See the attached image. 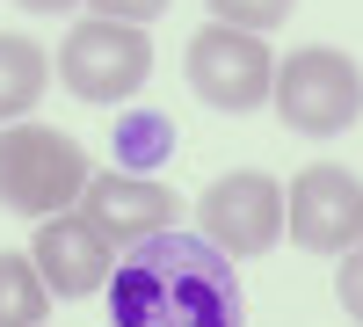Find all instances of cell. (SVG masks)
<instances>
[{"label":"cell","instance_id":"2","mask_svg":"<svg viewBox=\"0 0 363 327\" xmlns=\"http://www.w3.org/2000/svg\"><path fill=\"white\" fill-rule=\"evenodd\" d=\"M87 189V153L80 138L51 124H0V204L22 218H58Z\"/></svg>","mask_w":363,"mask_h":327},{"label":"cell","instance_id":"9","mask_svg":"<svg viewBox=\"0 0 363 327\" xmlns=\"http://www.w3.org/2000/svg\"><path fill=\"white\" fill-rule=\"evenodd\" d=\"M29 262H37V277L51 284V299H87V291H102L109 270H116V248L102 226H87L80 211H58L37 226V248H29Z\"/></svg>","mask_w":363,"mask_h":327},{"label":"cell","instance_id":"4","mask_svg":"<svg viewBox=\"0 0 363 327\" xmlns=\"http://www.w3.org/2000/svg\"><path fill=\"white\" fill-rule=\"evenodd\" d=\"M58 80L73 87L80 102H131L145 80H153V37L138 22H80L66 44H58Z\"/></svg>","mask_w":363,"mask_h":327},{"label":"cell","instance_id":"8","mask_svg":"<svg viewBox=\"0 0 363 327\" xmlns=\"http://www.w3.org/2000/svg\"><path fill=\"white\" fill-rule=\"evenodd\" d=\"M80 218L102 226L109 248H131V240H153V233L182 226V204H174L167 182H153V174H87Z\"/></svg>","mask_w":363,"mask_h":327},{"label":"cell","instance_id":"13","mask_svg":"<svg viewBox=\"0 0 363 327\" xmlns=\"http://www.w3.org/2000/svg\"><path fill=\"white\" fill-rule=\"evenodd\" d=\"M335 299H342L349 320H363V248L342 255V270H335Z\"/></svg>","mask_w":363,"mask_h":327},{"label":"cell","instance_id":"15","mask_svg":"<svg viewBox=\"0 0 363 327\" xmlns=\"http://www.w3.org/2000/svg\"><path fill=\"white\" fill-rule=\"evenodd\" d=\"M22 8H37V15H58V8H73V0H22Z\"/></svg>","mask_w":363,"mask_h":327},{"label":"cell","instance_id":"1","mask_svg":"<svg viewBox=\"0 0 363 327\" xmlns=\"http://www.w3.org/2000/svg\"><path fill=\"white\" fill-rule=\"evenodd\" d=\"M109 327H247L233 255L182 226L131 240L109 270Z\"/></svg>","mask_w":363,"mask_h":327},{"label":"cell","instance_id":"10","mask_svg":"<svg viewBox=\"0 0 363 327\" xmlns=\"http://www.w3.org/2000/svg\"><path fill=\"white\" fill-rule=\"evenodd\" d=\"M44 80H51L44 44H29V37H15V29H0V124H22V116L44 102Z\"/></svg>","mask_w":363,"mask_h":327},{"label":"cell","instance_id":"3","mask_svg":"<svg viewBox=\"0 0 363 327\" xmlns=\"http://www.w3.org/2000/svg\"><path fill=\"white\" fill-rule=\"evenodd\" d=\"M269 102L291 131L306 138H335L363 116V73L356 58L335 51V44H313V51H291L277 66V87H269Z\"/></svg>","mask_w":363,"mask_h":327},{"label":"cell","instance_id":"5","mask_svg":"<svg viewBox=\"0 0 363 327\" xmlns=\"http://www.w3.org/2000/svg\"><path fill=\"white\" fill-rule=\"evenodd\" d=\"M189 87L196 102L225 109V116H247L269 102V87H277V51H269L255 29H225L211 22L189 37Z\"/></svg>","mask_w":363,"mask_h":327},{"label":"cell","instance_id":"12","mask_svg":"<svg viewBox=\"0 0 363 327\" xmlns=\"http://www.w3.org/2000/svg\"><path fill=\"white\" fill-rule=\"evenodd\" d=\"M298 0H211V15H218L225 29H255V37H269L277 22H291Z\"/></svg>","mask_w":363,"mask_h":327},{"label":"cell","instance_id":"7","mask_svg":"<svg viewBox=\"0 0 363 327\" xmlns=\"http://www.w3.org/2000/svg\"><path fill=\"white\" fill-rule=\"evenodd\" d=\"M284 233L313 255H349L363 240V182L335 160H313L306 174L291 182V204H284Z\"/></svg>","mask_w":363,"mask_h":327},{"label":"cell","instance_id":"11","mask_svg":"<svg viewBox=\"0 0 363 327\" xmlns=\"http://www.w3.org/2000/svg\"><path fill=\"white\" fill-rule=\"evenodd\" d=\"M51 284L37 277L29 255H0V327H44Z\"/></svg>","mask_w":363,"mask_h":327},{"label":"cell","instance_id":"14","mask_svg":"<svg viewBox=\"0 0 363 327\" xmlns=\"http://www.w3.org/2000/svg\"><path fill=\"white\" fill-rule=\"evenodd\" d=\"M160 8H167V0H95V15H102V22H138V29L153 22Z\"/></svg>","mask_w":363,"mask_h":327},{"label":"cell","instance_id":"6","mask_svg":"<svg viewBox=\"0 0 363 327\" xmlns=\"http://www.w3.org/2000/svg\"><path fill=\"white\" fill-rule=\"evenodd\" d=\"M196 233L218 255H233V262L269 255V248L284 240V189L269 182V174L240 167V174H225V182H211L196 196Z\"/></svg>","mask_w":363,"mask_h":327}]
</instances>
